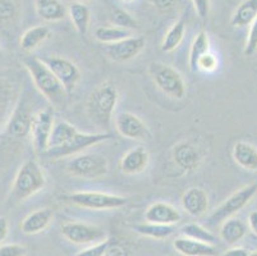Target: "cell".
<instances>
[{
  "mask_svg": "<svg viewBox=\"0 0 257 256\" xmlns=\"http://www.w3.org/2000/svg\"><path fill=\"white\" fill-rule=\"evenodd\" d=\"M115 128L120 136L130 140H145L150 137L146 124L130 112H121L115 117Z\"/></svg>",
  "mask_w": 257,
  "mask_h": 256,
  "instance_id": "cell-14",
  "label": "cell"
},
{
  "mask_svg": "<svg viewBox=\"0 0 257 256\" xmlns=\"http://www.w3.org/2000/svg\"><path fill=\"white\" fill-rule=\"evenodd\" d=\"M27 248L18 243H8L0 246V256H26Z\"/></svg>",
  "mask_w": 257,
  "mask_h": 256,
  "instance_id": "cell-37",
  "label": "cell"
},
{
  "mask_svg": "<svg viewBox=\"0 0 257 256\" xmlns=\"http://www.w3.org/2000/svg\"><path fill=\"white\" fill-rule=\"evenodd\" d=\"M95 39L99 40L104 44H114L120 40H124L131 36L130 30L118 27V26H111V27H97L95 30Z\"/></svg>",
  "mask_w": 257,
  "mask_h": 256,
  "instance_id": "cell-32",
  "label": "cell"
},
{
  "mask_svg": "<svg viewBox=\"0 0 257 256\" xmlns=\"http://www.w3.org/2000/svg\"><path fill=\"white\" fill-rule=\"evenodd\" d=\"M248 225H249V228H251V231L257 236V210L249 213Z\"/></svg>",
  "mask_w": 257,
  "mask_h": 256,
  "instance_id": "cell-43",
  "label": "cell"
},
{
  "mask_svg": "<svg viewBox=\"0 0 257 256\" xmlns=\"http://www.w3.org/2000/svg\"><path fill=\"white\" fill-rule=\"evenodd\" d=\"M37 16L46 22H57L67 17L68 9L60 0H36Z\"/></svg>",
  "mask_w": 257,
  "mask_h": 256,
  "instance_id": "cell-22",
  "label": "cell"
},
{
  "mask_svg": "<svg viewBox=\"0 0 257 256\" xmlns=\"http://www.w3.org/2000/svg\"><path fill=\"white\" fill-rule=\"evenodd\" d=\"M149 74L156 88L173 99H183L187 89L178 70L164 63L154 62L149 65Z\"/></svg>",
  "mask_w": 257,
  "mask_h": 256,
  "instance_id": "cell-4",
  "label": "cell"
},
{
  "mask_svg": "<svg viewBox=\"0 0 257 256\" xmlns=\"http://www.w3.org/2000/svg\"><path fill=\"white\" fill-rule=\"evenodd\" d=\"M111 21L114 25L118 27L125 28V30H137L139 28V23L135 18L131 16L130 12H127L123 8H114L113 13H111Z\"/></svg>",
  "mask_w": 257,
  "mask_h": 256,
  "instance_id": "cell-34",
  "label": "cell"
},
{
  "mask_svg": "<svg viewBox=\"0 0 257 256\" xmlns=\"http://www.w3.org/2000/svg\"><path fill=\"white\" fill-rule=\"evenodd\" d=\"M247 227L240 219L229 218L221 223L220 238L229 246H234L246 236Z\"/></svg>",
  "mask_w": 257,
  "mask_h": 256,
  "instance_id": "cell-24",
  "label": "cell"
},
{
  "mask_svg": "<svg viewBox=\"0 0 257 256\" xmlns=\"http://www.w3.org/2000/svg\"><path fill=\"white\" fill-rule=\"evenodd\" d=\"M257 195V183H251L248 186L242 187L224 200L218 208L215 209L209 217V224H221L224 220L233 218L243 208H246L249 201Z\"/></svg>",
  "mask_w": 257,
  "mask_h": 256,
  "instance_id": "cell-6",
  "label": "cell"
},
{
  "mask_svg": "<svg viewBox=\"0 0 257 256\" xmlns=\"http://www.w3.org/2000/svg\"><path fill=\"white\" fill-rule=\"evenodd\" d=\"M249 251L243 247H233L230 250L225 251L224 253H221L220 256H248Z\"/></svg>",
  "mask_w": 257,
  "mask_h": 256,
  "instance_id": "cell-42",
  "label": "cell"
},
{
  "mask_svg": "<svg viewBox=\"0 0 257 256\" xmlns=\"http://www.w3.org/2000/svg\"><path fill=\"white\" fill-rule=\"evenodd\" d=\"M77 133H78L77 128L73 124L69 123V122L63 121V119L55 121L53 127V132H51L50 136V141H49V149H54V147H58L60 145L65 144L67 141L71 140Z\"/></svg>",
  "mask_w": 257,
  "mask_h": 256,
  "instance_id": "cell-27",
  "label": "cell"
},
{
  "mask_svg": "<svg viewBox=\"0 0 257 256\" xmlns=\"http://www.w3.org/2000/svg\"><path fill=\"white\" fill-rule=\"evenodd\" d=\"M184 34H186V21L181 18L168 30L164 40L161 42V50L165 53L175 50L183 41Z\"/></svg>",
  "mask_w": 257,
  "mask_h": 256,
  "instance_id": "cell-29",
  "label": "cell"
},
{
  "mask_svg": "<svg viewBox=\"0 0 257 256\" xmlns=\"http://www.w3.org/2000/svg\"><path fill=\"white\" fill-rule=\"evenodd\" d=\"M257 51V18L254 22L249 26V32L247 36L246 46H244V55L252 56Z\"/></svg>",
  "mask_w": 257,
  "mask_h": 256,
  "instance_id": "cell-36",
  "label": "cell"
},
{
  "mask_svg": "<svg viewBox=\"0 0 257 256\" xmlns=\"http://www.w3.org/2000/svg\"><path fill=\"white\" fill-rule=\"evenodd\" d=\"M216 65H218V60H216L215 55L207 53L205 54V55L200 59V62H198V69L214 70L215 68H216Z\"/></svg>",
  "mask_w": 257,
  "mask_h": 256,
  "instance_id": "cell-39",
  "label": "cell"
},
{
  "mask_svg": "<svg viewBox=\"0 0 257 256\" xmlns=\"http://www.w3.org/2000/svg\"><path fill=\"white\" fill-rule=\"evenodd\" d=\"M145 219L156 224L173 225L181 222L182 215L173 205L167 203H155L145 211Z\"/></svg>",
  "mask_w": 257,
  "mask_h": 256,
  "instance_id": "cell-17",
  "label": "cell"
},
{
  "mask_svg": "<svg viewBox=\"0 0 257 256\" xmlns=\"http://www.w3.org/2000/svg\"><path fill=\"white\" fill-rule=\"evenodd\" d=\"M118 98V90L111 83H104L92 91L86 107L93 123L106 130L110 127Z\"/></svg>",
  "mask_w": 257,
  "mask_h": 256,
  "instance_id": "cell-2",
  "label": "cell"
},
{
  "mask_svg": "<svg viewBox=\"0 0 257 256\" xmlns=\"http://www.w3.org/2000/svg\"><path fill=\"white\" fill-rule=\"evenodd\" d=\"M182 206L184 210L192 217H201L209 209V196L206 191L200 187L188 189L181 199Z\"/></svg>",
  "mask_w": 257,
  "mask_h": 256,
  "instance_id": "cell-16",
  "label": "cell"
},
{
  "mask_svg": "<svg viewBox=\"0 0 257 256\" xmlns=\"http://www.w3.org/2000/svg\"><path fill=\"white\" fill-rule=\"evenodd\" d=\"M43 62L51 69L55 77L59 79L67 94H72L78 82L81 81V70L79 68L62 56H46L43 58Z\"/></svg>",
  "mask_w": 257,
  "mask_h": 256,
  "instance_id": "cell-9",
  "label": "cell"
},
{
  "mask_svg": "<svg viewBox=\"0 0 257 256\" xmlns=\"http://www.w3.org/2000/svg\"><path fill=\"white\" fill-rule=\"evenodd\" d=\"M3 116H4V108H2V105H0V124H2V121H3Z\"/></svg>",
  "mask_w": 257,
  "mask_h": 256,
  "instance_id": "cell-44",
  "label": "cell"
},
{
  "mask_svg": "<svg viewBox=\"0 0 257 256\" xmlns=\"http://www.w3.org/2000/svg\"><path fill=\"white\" fill-rule=\"evenodd\" d=\"M23 63L40 94L45 96L53 105L62 104L67 91L43 59L36 56H29L23 60Z\"/></svg>",
  "mask_w": 257,
  "mask_h": 256,
  "instance_id": "cell-1",
  "label": "cell"
},
{
  "mask_svg": "<svg viewBox=\"0 0 257 256\" xmlns=\"http://www.w3.org/2000/svg\"><path fill=\"white\" fill-rule=\"evenodd\" d=\"M110 133H82L78 132L74 135L69 141H67L65 144L60 145L54 149H49L45 152L46 156L50 159H60L67 158V156H72L78 152L83 151L85 149H88L91 146L104 142V141L110 140Z\"/></svg>",
  "mask_w": 257,
  "mask_h": 256,
  "instance_id": "cell-8",
  "label": "cell"
},
{
  "mask_svg": "<svg viewBox=\"0 0 257 256\" xmlns=\"http://www.w3.org/2000/svg\"><path fill=\"white\" fill-rule=\"evenodd\" d=\"M210 49V40L209 36L205 31L198 32L197 36L193 40L192 45H191V50H189L188 56V63H189V69L192 72L198 70V62L205 54L209 53Z\"/></svg>",
  "mask_w": 257,
  "mask_h": 256,
  "instance_id": "cell-28",
  "label": "cell"
},
{
  "mask_svg": "<svg viewBox=\"0 0 257 256\" xmlns=\"http://www.w3.org/2000/svg\"><path fill=\"white\" fill-rule=\"evenodd\" d=\"M175 251L183 256H216L218 251L212 243L201 242L196 239L183 236L179 237L173 243Z\"/></svg>",
  "mask_w": 257,
  "mask_h": 256,
  "instance_id": "cell-19",
  "label": "cell"
},
{
  "mask_svg": "<svg viewBox=\"0 0 257 256\" xmlns=\"http://www.w3.org/2000/svg\"><path fill=\"white\" fill-rule=\"evenodd\" d=\"M62 234L69 242L76 245H88L104 241L105 231L96 225L79 222H68L62 227Z\"/></svg>",
  "mask_w": 257,
  "mask_h": 256,
  "instance_id": "cell-10",
  "label": "cell"
},
{
  "mask_svg": "<svg viewBox=\"0 0 257 256\" xmlns=\"http://www.w3.org/2000/svg\"><path fill=\"white\" fill-rule=\"evenodd\" d=\"M107 159L96 152L77 155L67 164V172L72 177L82 180H97L104 177L107 173Z\"/></svg>",
  "mask_w": 257,
  "mask_h": 256,
  "instance_id": "cell-5",
  "label": "cell"
},
{
  "mask_svg": "<svg viewBox=\"0 0 257 256\" xmlns=\"http://www.w3.org/2000/svg\"><path fill=\"white\" fill-rule=\"evenodd\" d=\"M133 231L137 232L141 236L150 237V238L155 239H164L172 236L174 228L172 225H165V224H156V223H141V224L133 225Z\"/></svg>",
  "mask_w": 257,
  "mask_h": 256,
  "instance_id": "cell-30",
  "label": "cell"
},
{
  "mask_svg": "<svg viewBox=\"0 0 257 256\" xmlns=\"http://www.w3.org/2000/svg\"><path fill=\"white\" fill-rule=\"evenodd\" d=\"M34 117L35 114H32L29 103L26 100H23V102L21 100L20 104L15 108V110L12 113L8 123H7V133L11 137L18 138V140L25 138L26 136L31 133Z\"/></svg>",
  "mask_w": 257,
  "mask_h": 256,
  "instance_id": "cell-12",
  "label": "cell"
},
{
  "mask_svg": "<svg viewBox=\"0 0 257 256\" xmlns=\"http://www.w3.org/2000/svg\"><path fill=\"white\" fill-rule=\"evenodd\" d=\"M248 256H257V251H251V252L248 253Z\"/></svg>",
  "mask_w": 257,
  "mask_h": 256,
  "instance_id": "cell-46",
  "label": "cell"
},
{
  "mask_svg": "<svg viewBox=\"0 0 257 256\" xmlns=\"http://www.w3.org/2000/svg\"><path fill=\"white\" fill-rule=\"evenodd\" d=\"M46 178L43 168L35 159H29L18 169L12 187V197L23 201L45 187Z\"/></svg>",
  "mask_w": 257,
  "mask_h": 256,
  "instance_id": "cell-3",
  "label": "cell"
},
{
  "mask_svg": "<svg viewBox=\"0 0 257 256\" xmlns=\"http://www.w3.org/2000/svg\"><path fill=\"white\" fill-rule=\"evenodd\" d=\"M55 123L54 114L50 109H45L35 114L31 126V138L36 152L45 154L49 150V141H50L53 127Z\"/></svg>",
  "mask_w": 257,
  "mask_h": 256,
  "instance_id": "cell-11",
  "label": "cell"
},
{
  "mask_svg": "<svg viewBox=\"0 0 257 256\" xmlns=\"http://www.w3.org/2000/svg\"><path fill=\"white\" fill-rule=\"evenodd\" d=\"M150 2L159 12H163V13L165 12L167 13V12L172 11L174 8L177 0H150Z\"/></svg>",
  "mask_w": 257,
  "mask_h": 256,
  "instance_id": "cell-40",
  "label": "cell"
},
{
  "mask_svg": "<svg viewBox=\"0 0 257 256\" xmlns=\"http://www.w3.org/2000/svg\"><path fill=\"white\" fill-rule=\"evenodd\" d=\"M65 199L79 208L91 209V210L119 209L128 204L127 197L104 194V192H74V194L65 196Z\"/></svg>",
  "mask_w": 257,
  "mask_h": 256,
  "instance_id": "cell-7",
  "label": "cell"
},
{
  "mask_svg": "<svg viewBox=\"0 0 257 256\" xmlns=\"http://www.w3.org/2000/svg\"><path fill=\"white\" fill-rule=\"evenodd\" d=\"M50 30L46 26H35L29 28L21 37V48L25 51H32L39 48L48 37Z\"/></svg>",
  "mask_w": 257,
  "mask_h": 256,
  "instance_id": "cell-26",
  "label": "cell"
},
{
  "mask_svg": "<svg viewBox=\"0 0 257 256\" xmlns=\"http://www.w3.org/2000/svg\"><path fill=\"white\" fill-rule=\"evenodd\" d=\"M9 233V223L7 218L0 217V243L3 242Z\"/></svg>",
  "mask_w": 257,
  "mask_h": 256,
  "instance_id": "cell-41",
  "label": "cell"
},
{
  "mask_svg": "<svg viewBox=\"0 0 257 256\" xmlns=\"http://www.w3.org/2000/svg\"><path fill=\"white\" fill-rule=\"evenodd\" d=\"M149 160H150V156L147 150L142 146H137L123 155L119 166L121 172L125 175H139L147 168Z\"/></svg>",
  "mask_w": 257,
  "mask_h": 256,
  "instance_id": "cell-18",
  "label": "cell"
},
{
  "mask_svg": "<svg viewBox=\"0 0 257 256\" xmlns=\"http://www.w3.org/2000/svg\"><path fill=\"white\" fill-rule=\"evenodd\" d=\"M111 241L110 239H104L101 242H97L85 250L79 251L74 256H106L107 251L110 248Z\"/></svg>",
  "mask_w": 257,
  "mask_h": 256,
  "instance_id": "cell-35",
  "label": "cell"
},
{
  "mask_svg": "<svg viewBox=\"0 0 257 256\" xmlns=\"http://www.w3.org/2000/svg\"><path fill=\"white\" fill-rule=\"evenodd\" d=\"M233 159L240 168L256 172L257 170V149L246 141H238L233 147Z\"/></svg>",
  "mask_w": 257,
  "mask_h": 256,
  "instance_id": "cell-21",
  "label": "cell"
},
{
  "mask_svg": "<svg viewBox=\"0 0 257 256\" xmlns=\"http://www.w3.org/2000/svg\"><path fill=\"white\" fill-rule=\"evenodd\" d=\"M53 220V211L50 209H40L32 211L21 224V231L25 234H37L45 231Z\"/></svg>",
  "mask_w": 257,
  "mask_h": 256,
  "instance_id": "cell-20",
  "label": "cell"
},
{
  "mask_svg": "<svg viewBox=\"0 0 257 256\" xmlns=\"http://www.w3.org/2000/svg\"><path fill=\"white\" fill-rule=\"evenodd\" d=\"M195 11L201 20H206L210 12V0H192Z\"/></svg>",
  "mask_w": 257,
  "mask_h": 256,
  "instance_id": "cell-38",
  "label": "cell"
},
{
  "mask_svg": "<svg viewBox=\"0 0 257 256\" xmlns=\"http://www.w3.org/2000/svg\"><path fill=\"white\" fill-rule=\"evenodd\" d=\"M68 14L77 32L82 36L87 34L91 21V13L88 7L83 3H71L68 8Z\"/></svg>",
  "mask_w": 257,
  "mask_h": 256,
  "instance_id": "cell-25",
  "label": "cell"
},
{
  "mask_svg": "<svg viewBox=\"0 0 257 256\" xmlns=\"http://www.w3.org/2000/svg\"><path fill=\"white\" fill-rule=\"evenodd\" d=\"M257 18V0H243L242 3L235 8L230 25L233 27H247L251 26Z\"/></svg>",
  "mask_w": 257,
  "mask_h": 256,
  "instance_id": "cell-23",
  "label": "cell"
},
{
  "mask_svg": "<svg viewBox=\"0 0 257 256\" xmlns=\"http://www.w3.org/2000/svg\"><path fill=\"white\" fill-rule=\"evenodd\" d=\"M173 159L175 165L183 172H193L200 166L202 156L197 147L189 142H179L173 149Z\"/></svg>",
  "mask_w": 257,
  "mask_h": 256,
  "instance_id": "cell-15",
  "label": "cell"
},
{
  "mask_svg": "<svg viewBox=\"0 0 257 256\" xmlns=\"http://www.w3.org/2000/svg\"><path fill=\"white\" fill-rule=\"evenodd\" d=\"M146 45V40L142 36H130L114 44H109L106 54L110 59L118 63H124L136 58Z\"/></svg>",
  "mask_w": 257,
  "mask_h": 256,
  "instance_id": "cell-13",
  "label": "cell"
},
{
  "mask_svg": "<svg viewBox=\"0 0 257 256\" xmlns=\"http://www.w3.org/2000/svg\"><path fill=\"white\" fill-rule=\"evenodd\" d=\"M0 58H2V50H0Z\"/></svg>",
  "mask_w": 257,
  "mask_h": 256,
  "instance_id": "cell-48",
  "label": "cell"
},
{
  "mask_svg": "<svg viewBox=\"0 0 257 256\" xmlns=\"http://www.w3.org/2000/svg\"><path fill=\"white\" fill-rule=\"evenodd\" d=\"M121 2H124V3H131V2H133V0H121Z\"/></svg>",
  "mask_w": 257,
  "mask_h": 256,
  "instance_id": "cell-47",
  "label": "cell"
},
{
  "mask_svg": "<svg viewBox=\"0 0 257 256\" xmlns=\"http://www.w3.org/2000/svg\"><path fill=\"white\" fill-rule=\"evenodd\" d=\"M71 3H83V2H87V0H69Z\"/></svg>",
  "mask_w": 257,
  "mask_h": 256,
  "instance_id": "cell-45",
  "label": "cell"
},
{
  "mask_svg": "<svg viewBox=\"0 0 257 256\" xmlns=\"http://www.w3.org/2000/svg\"><path fill=\"white\" fill-rule=\"evenodd\" d=\"M182 233L186 237H188V238L201 241V242H215L214 234L210 231H207L206 228H204V227H201L200 224H196V223H189V224L184 225L183 228H182Z\"/></svg>",
  "mask_w": 257,
  "mask_h": 256,
  "instance_id": "cell-33",
  "label": "cell"
},
{
  "mask_svg": "<svg viewBox=\"0 0 257 256\" xmlns=\"http://www.w3.org/2000/svg\"><path fill=\"white\" fill-rule=\"evenodd\" d=\"M20 14V0H0V27L15 25Z\"/></svg>",
  "mask_w": 257,
  "mask_h": 256,
  "instance_id": "cell-31",
  "label": "cell"
}]
</instances>
